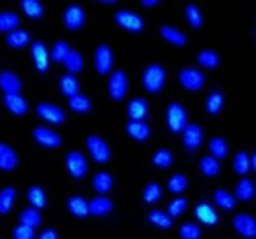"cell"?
<instances>
[{
  "mask_svg": "<svg viewBox=\"0 0 256 239\" xmlns=\"http://www.w3.org/2000/svg\"><path fill=\"white\" fill-rule=\"evenodd\" d=\"M166 82V71L164 67L159 64H150V66L144 69L142 73V84L146 88V92L150 94H159L160 90L164 88Z\"/></svg>",
  "mask_w": 256,
  "mask_h": 239,
  "instance_id": "1",
  "label": "cell"
},
{
  "mask_svg": "<svg viewBox=\"0 0 256 239\" xmlns=\"http://www.w3.org/2000/svg\"><path fill=\"white\" fill-rule=\"evenodd\" d=\"M166 124H168V130L172 134H182L184 128L190 124L188 111L182 104H178V102L168 104V108H166Z\"/></svg>",
  "mask_w": 256,
  "mask_h": 239,
  "instance_id": "2",
  "label": "cell"
},
{
  "mask_svg": "<svg viewBox=\"0 0 256 239\" xmlns=\"http://www.w3.org/2000/svg\"><path fill=\"white\" fill-rule=\"evenodd\" d=\"M86 148H88L90 157H92L98 164L109 163V159H111V150H109V146H107V142L104 140V138H100L98 134H90V136L86 138Z\"/></svg>",
  "mask_w": 256,
  "mask_h": 239,
  "instance_id": "3",
  "label": "cell"
},
{
  "mask_svg": "<svg viewBox=\"0 0 256 239\" xmlns=\"http://www.w3.org/2000/svg\"><path fill=\"white\" fill-rule=\"evenodd\" d=\"M115 23L118 27H122L124 31H128V33H142L144 27H146L144 18L132 10H118L115 14Z\"/></svg>",
  "mask_w": 256,
  "mask_h": 239,
  "instance_id": "4",
  "label": "cell"
},
{
  "mask_svg": "<svg viewBox=\"0 0 256 239\" xmlns=\"http://www.w3.org/2000/svg\"><path fill=\"white\" fill-rule=\"evenodd\" d=\"M113 64H115V56L111 46L100 44L94 52V66L100 75H111L113 73Z\"/></svg>",
  "mask_w": 256,
  "mask_h": 239,
  "instance_id": "5",
  "label": "cell"
},
{
  "mask_svg": "<svg viewBox=\"0 0 256 239\" xmlns=\"http://www.w3.org/2000/svg\"><path fill=\"white\" fill-rule=\"evenodd\" d=\"M107 90H109V96L115 102H120V100L126 96L128 92V76L122 69H117L109 75V82H107Z\"/></svg>",
  "mask_w": 256,
  "mask_h": 239,
  "instance_id": "6",
  "label": "cell"
},
{
  "mask_svg": "<svg viewBox=\"0 0 256 239\" xmlns=\"http://www.w3.org/2000/svg\"><path fill=\"white\" fill-rule=\"evenodd\" d=\"M178 80L182 86L190 92H199L204 86V75L195 67H184L178 73Z\"/></svg>",
  "mask_w": 256,
  "mask_h": 239,
  "instance_id": "7",
  "label": "cell"
},
{
  "mask_svg": "<svg viewBox=\"0 0 256 239\" xmlns=\"http://www.w3.org/2000/svg\"><path fill=\"white\" fill-rule=\"evenodd\" d=\"M36 115L50 124H64L65 122V111L60 106L50 104V102H40L36 106Z\"/></svg>",
  "mask_w": 256,
  "mask_h": 239,
  "instance_id": "8",
  "label": "cell"
},
{
  "mask_svg": "<svg viewBox=\"0 0 256 239\" xmlns=\"http://www.w3.org/2000/svg\"><path fill=\"white\" fill-rule=\"evenodd\" d=\"M65 166H67V170L69 174L76 178V180H80V178H84L86 172H88V163H86L84 155L80 152H69L65 155Z\"/></svg>",
  "mask_w": 256,
  "mask_h": 239,
  "instance_id": "9",
  "label": "cell"
},
{
  "mask_svg": "<svg viewBox=\"0 0 256 239\" xmlns=\"http://www.w3.org/2000/svg\"><path fill=\"white\" fill-rule=\"evenodd\" d=\"M86 23V12L82 6L78 4H71L67 6L64 12V25L69 31H78Z\"/></svg>",
  "mask_w": 256,
  "mask_h": 239,
  "instance_id": "10",
  "label": "cell"
},
{
  "mask_svg": "<svg viewBox=\"0 0 256 239\" xmlns=\"http://www.w3.org/2000/svg\"><path fill=\"white\" fill-rule=\"evenodd\" d=\"M182 140H184V148L190 153L197 152L201 148V144H203V128L199 124L190 122L182 132Z\"/></svg>",
  "mask_w": 256,
  "mask_h": 239,
  "instance_id": "11",
  "label": "cell"
},
{
  "mask_svg": "<svg viewBox=\"0 0 256 239\" xmlns=\"http://www.w3.org/2000/svg\"><path fill=\"white\" fill-rule=\"evenodd\" d=\"M31 58H32V66L38 73H46L48 67H50V54H48V48L42 40H34L31 44Z\"/></svg>",
  "mask_w": 256,
  "mask_h": 239,
  "instance_id": "12",
  "label": "cell"
},
{
  "mask_svg": "<svg viewBox=\"0 0 256 239\" xmlns=\"http://www.w3.org/2000/svg\"><path fill=\"white\" fill-rule=\"evenodd\" d=\"M234 228L239 236L246 239L256 238V218L246 214V212H239L234 216Z\"/></svg>",
  "mask_w": 256,
  "mask_h": 239,
  "instance_id": "13",
  "label": "cell"
},
{
  "mask_svg": "<svg viewBox=\"0 0 256 239\" xmlns=\"http://www.w3.org/2000/svg\"><path fill=\"white\" fill-rule=\"evenodd\" d=\"M32 138L36 144H40L42 148H48V150H56L62 146V136L58 132H54L52 128H46V126H36L32 130Z\"/></svg>",
  "mask_w": 256,
  "mask_h": 239,
  "instance_id": "14",
  "label": "cell"
},
{
  "mask_svg": "<svg viewBox=\"0 0 256 239\" xmlns=\"http://www.w3.org/2000/svg\"><path fill=\"white\" fill-rule=\"evenodd\" d=\"M22 78L16 75L14 71H0V90L4 94H20L22 92Z\"/></svg>",
  "mask_w": 256,
  "mask_h": 239,
  "instance_id": "15",
  "label": "cell"
},
{
  "mask_svg": "<svg viewBox=\"0 0 256 239\" xmlns=\"http://www.w3.org/2000/svg\"><path fill=\"white\" fill-rule=\"evenodd\" d=\"M148 113H150V104L144 98H134L128 102L126 115L130 120H146Z\"/></svg>",
  "mask_w": 256,
  "mask_h": 239,
  "instance_id": "16",
  "label": "cell"
},
{
  "mask_svg": "<svg viewBox=\"0 0 256 239\" xmlns=\"http://www.w3.org/2000/svg\"><path fill=\"white\" fill-rule=\"evenodd\" d=\"M2 102H4L6 109L14 115H25L29 111V104H27V100L23 98L22 94H4Z\"/></svg>",
  "mask_w": 256,
  "mask_h": 239,
  "instance_id": "17",
  "label": "cell"
},
{
  "mask_svg": "<svg viewBox=\"0 0 256 239\" xmlns=\"http://www.w3.org/2000/svg\"><path fill=\"white\" fill-rule=\"evenodd\" d=\"M195 216H197V220L201 222V224H204V226H216L218 224V212L212 208V205L210 203H204V201H201L199 205L195 206Z\"/></svg>",
  "mask_w": 256,
  "mask_h": 239,
  "instance_id": "18",
  "label": "cell"
},
{
  "mask_svg": "<svg viewBox=\"0 0 256 239\" xmlns=\"http://www.w3.org/2000/svg\"><path fill=\"white\" fill-rule=\"evenodd\" d=\"M88 208H90V214H94L98 218L107 216L113 210V201L106 196H96L94 199L88 201Z\"/></svg>",
  "mask_w": 256,
  "mask_h": 239,
  "instance_id": "19",
  "label": "cell"
},
{
  "mask_svg": "<svg viewBox=\"0 0 256 239\" xmlns=\"http://www.w3.org/2000/svg\"><path fill=\"white\" fill-rule=\"evenodd\" d=\"M126 134L136 142H146L151 136V128L146 120H128Z\"/></svg>",
  "mask_w": 256,
  "mask_h": 239,
  "instance_id": "20",
  "label": "cell"
},
{
  "mask_svg": "<svg viewBox=\"0 0 256 239\" xmlns=\"http://www.w3.org/2000/svg\"><path fill=\"white\" fill-rule=\"evenodd\" d=\"M224 104H226L224 92H220V90H212V92L206 96V100H204V109H206V113H208L210 117H216V115H220V113H222Z\"/></svg>",
  "mask_w": 256,
  "mask_h": 239,
  "instance_id": "21",
  "label": "cell"
},
{
  "mask_svg": "<svg viewBox=\"0 0 256 239\" xmlns=\"http://www.w3.org/2000/svg\"><path fill=\"white\" fill-rule=\"evenodd\" d=\"M18 166V153L12 150L8 144L0 142V170L10 172Z\"/></svg>",
  "mask_w": 256,
  "mask_h": 239,
  "instance_id": "22",
  "label": "cell"
},
{
  "mask_svg": "<svg viewBox=\"0 0 256 239\" xmlns=\"http://www.w3.org/2000/svg\"><path fill=\"white\" fill-rule=\"evenodd\" d=\"M67 210L73 214L75 218H86L90 214L88 208V201L82 196H71L67 199Z\"/></svg>",
  "mask_w": 256,
  "mask_h": 239,
  "instance_id": "23",
  "label": "cell"
},
{
  "mask_svg": "<svg viewBox=\"0 0 256 239\" xmlns=\"http://www.w3.org/2000/svg\"><path fill=\"white\" fill-rule=\"evenodd\" d=\"M159 33H160V36H162L166 42H170L172 46L182 48V46H186V42H188V36L182 33L180 29L172 27V25H162L159 29Z\"/></svg>",
  "mask_w": 256,
  "mask_h": 239,
  "instance_id": "24",
  "label": "cell"
},
{
  "mask_svg": "<svg viewBox=\"0 0 256 239\" xmlns=\"http://www.w3.org/2000/svg\"><path fill=\"white\" fill-rule=\"evenodd\" d=\"M60 90H62V94H64L65 98H73L76 94H80V82H78V78L75 75H71V73H65L62 78H60Z\"/></svg>",
  "mask_w": 256,
  "mask_h": 239,
  "instance_id": "25",
  "label": "cell"
},
{
  "mask_svg": "<svg viewBox=\"0 0 256 239\" xmlns=\"http://www.w3.org/2000/svg\"><path fill=\"white\" fill-rule=\"evenodd\" d=\"M20 23H22V20H20V16L16 12H10V10L0 12V33L10 34L14 31H18L20 29Z\"/></svg>",
  "mask_w": 256,
  "mask_h": 239,
  "instance_id": "26",
  "label": "cell"
},
{
  "mask_svg": "<svg viewBox=\"0 0 256 239\" xmlns=\"http://www.w3.org/2000/svg\"><path fill=\"white\" fill-rule=\"evenodd\" d=\"M256 196V186L248 178H241L235 186V199L237 201H250Z\"/></svg>",
  "mask_w": 256,
  "mask_h": 239,
  "instance_id": "27",
  "label": "cell"
},
{
  "mask_svg": "<svg viewBox=\"0 0 256 239\" xmlns=\"http://www.w3.org/2000/svg\"><path fill=\"white\" fill-rule=\"evenodd\" d=\"M92 186H94V190L98 192V196H106V194H109L113 190V176L109 172H106V170L96 172L94 178H92Z\"/></svg>",
  "mask_w": 256,
  "mask_h": 239,
  "instance_id": "28",
  "label": "cell"
},
{
  "mask_svg": "<svg viewBox=\"0 0 256 239\" xmlns=\"http://www.w3.org/2000/svg\"><path fill=\"white\" fill-rule=\"evenodd\" d=\"M208 152H210V157L218 159V161H222V159L228 157V153H230L228 142H226L222 136H214L212 140L208 142Z\"/></svg>",
  "mask_w": 256,
  "mask_h": 239,
  "instance_id": "29",
  "label": "cell"
},
{
  "mask_svg": "<svg viewBox=\"0 0 256 239\" xmlns=\"http://www.w3.org/2000/svg\"><path fill=\"white\" fill-rule=\"evenodd\" d=\"M65 69H67V73H71V75H76V73H80L82 69H84V58L80 52H76V50H71L69 56L65 58L64 62Z\"/></svg>",
  "mask_w": 256,
  "mask_h": 239,
  "instance_id": "30",
  "label": "cell"
},
{
  "mask_svg": "<svg viewBox=\"0 0 256 239\" xmlns=\"http://www.w3.org/2000/svg\"><path fill=\"white\" fill-rule=\"evenodd\" d=\"M20 6H22L23 14L29 20H40L44 16V6L42 2H38V0H22Z\"/></svg>",
  "mask_w": 256,
  "mask_h": 239,
  "instance_id": "31",
  "label": "cell"
},
{
  "mask_svg": "<svg viewBox=\"0 0 256 239\" xmlns=\"http://www.w3.org/2000/svg\"><path fill=\"white\" fill-rule=\"evenodd\" d=\"M40 222H42V216H40L38 208L29 206V208H25V210L20 212V224H23V226H29V228L36 230L40 226Z\"/></svg>",
  "mask_w": 256,
  "mask_h": 239,
  "instance_id": "32",
  "label": "cell"
},
{
  "mask_svg": "<svg viewBox=\"0 0 256 239\" xmlns=\"http://www.w3.org/2000/svg\"><path fill=\"white\" fill-rule=\"evenodd\" d=\"M31 42V36L27 31H23V29H18V31H14V33L6 34V44L14 48V50H20V48H25L27 44Z\"/></svg>",
  "mask_w": 256,
  "mask_h": 239,
  "instance_id": "33",
  "label": "cell"
},
{
  "mask_svg": "<svg viewBox=\"0 0 256 239\" xmlns=\"http://www.w3.org/2000/svg\"><path fill=\"white\" fill-rule=\"evenodd\" d=\"M212 199H214V203L220 206L222 210H234L235 208V196L234 194H230V192H226V190H216L214 192V196H212Z\"/></svg>",
  "mask_w": 256,
  "mask_h": 239,
  "instance_id": "34",
  "label": "cell"
},
{
  "mask_svg": "<svg viewBox=\"0 0 256 239\" xmlns=\"http://www.w3.org/2000/svg\"><path fill=\"white\" fill-rule=\"evenodd\" d=\"M16 201V188L6 186L0 190V214H8Z\"/></svg>",
  "mask_w": 256,
  "mask_h": 239,
  "instance_id": "35",
  "label": "cell"
},
{
  "mask_svg": "<svg viewBox=\"0 0 256 239\" xmlns=\"http://www.w3.org/2000/svg\"><path fill=\"white\" fill-rule=\"evenodd\" d=\"M148 220H150V222L153 224V226H155V228H159V230L172 228V218L168 216V212H164V210H159V208L151 210L150 214H148Z\"/></svg>",
  "mask_w": 256,
  "mask_h": 239,
  "instance_id": "36",
  "label": "cell"
},
{
  "mask_svg": "<svg viewBox=\"0 0 256 239\" xmlns=\"http://www.w3.org/2000/svg\"><path fill=\"white\" fill-rule=\"evenodd\" d=\"M151 163L155 164V166H159V168H170L172 164H174V155H172L170 150L160 148V150H157V152L153 153Z\"/></svg>",
  "mask_w": 256,
  "mask_h": 239,
  "instance_id": "37",
  "label": "cell"
},
{
  "mask_svg": "<svg viewBox=\"0 0 256 239\" xmlns=\"http://www.w3.org/2000/svg\"><path fill=\"white\" fill-rule=\"evenodd\" d=\"M27 201L31 203L32 208H44L46 206V192H44L40 186H31L29 192H27Z\"/></svg>",
  "mask_w": 256,
  "mask_h": 239,
  "instance_id": "38",
  "label": "cell"
},
{
  "mask_svg": "<svg viewBox=\"0 0 256 239\" xmlns=\"http://www.w3.org/2000/svg\"><path fill=\"white\" fill-rule=\"evenodd\" d=\"M197 64L204 69H216L220 66V56L216 54L214 50H201L197 54Z\"/></svg>",
  "mask_w": 256,
  "mask_h": 239,
  "instance_id": "39",
  "label": "cell"
},
{
  "mask_svg": "<svg viewBox=\"0 0 256 239\" xmlns=\"http://www.w3.org/2000/svg\"><path fill=\"white\" fill-rule=\"evenodd\" d=\"M69 108H71V111H75V113L84 115V113H88V111L92 109V102H90L88 96H84V94L80 92V94H76L73 98H69Z\"/></svg>",
  "mask_w": 256,
  "mask_h": 239,
  "instance_id": "40",
  "label": "cell"
},
{
  "mask_svg": "<svg viewBox=\"0 0 256 239\" xmlns=\"http://www.w3.org/2000/svg\"><path fill=\"white\" fill-rule=\"evenodd\" d=\"M232 166H234V172L235 174H239V176H245V174L250 170V155H248L246 152L235 153Z\"/></svg>",
  "mask_w": 256,
  "mask_h": 239,
  "instance_id": "41",
  "label": "cell"
},
{
  "mask_svg": "<svg viewBox=\"0 0 256 239\" xmlns=\"http://www.w3.org/2000/svg\"><path fill=\"white\" fill-rule=\"evenodd\" d=\"M160 197H162V188H160V184H157V182H150V184L144 188V194H142L144 203L155 205Z\"/></svg>",
  "mask_w": 256,
  "mask_h": 239,
  "instance_id": "42",
  "label": "cell"
},
{
  "mask_svg": "<svg viewBox=\"0 0 256 239\" xmlns=\"http://www.w3.org/2000/svg\"><path fill=\"white\" fill-rule=\"evenodd\" d=\"M184 12H186V22L190 23V27H193V29H201L203 27V14L199 10V6L188 4Z\"/></svg>",
  "mask_w": 256,
  "mask_h": 239,
  "instance_id": "43",
  "label": "cell"
},
{
  "mask_svg": "<svg viewBox=\"0 0 256 239\" xmlns=\"http://www.w3.org/2000/svg\"><path fill=\"white\" fill-rule=\"evenodd\" d=\"M199 168H201V172H203L206 178H214L216 174L220 172V161L210 157V155H206V157H203V159L199 161Z\"/></svg>",
  "mask_w": 256,
  "mask_h": 239,
  "instance_id": "44",
  "label": "cell"
},
{
  "mask_svg": "<svg viewBox=\"0 0 256 239\" xmlns=\"http://www.w3.org/2000/svg\"><path fill=\"white\" fill-rule=\"evenodd\" d=\"M69 52H71V46L65 42V40H58V42L52 46L50 58H52V62H56V64H64L65 58L69 56Z\"/></svg>",
  "mask_w": 256,
  "mask_h": 239,
  "instance_id": "45",
  "label": "cell"
},
{
  "mask_svg": "<svg viewBox=\"0 0 256 239\" xmlns=\"http://www.w3.org/2000/svg\"><path fill=\"white\" fill-rule=\"evenodd\" d=\"M186 208H188V199H186V197H178V199H172L170 203H168L166 212H168V216L174 220V218L182 216Z\"/></svg>",
  "mask_w": 256,
  "mask_h": 239,
  "instance_id": "46",
  "label": "cell"
},
{
  "mask_svg": "<svg viewBox=\"0 0 256 239\" xmlns=\"http://www.w3.org/2000/svg\"><path fill=\"white\" fill-rule=\"evenodd\" d=\"M168 192L170 194H184L186 192V188H188V178L184 176V174H174L168 178Z\"/></svg>",
  "mask_w": 256,
  "mask_h": 239,
  "instance_id": "47",
  "label": "cell"
},
{
  "mask_svg": "<svg viewBox=\"0 0 256 239\" xmlns=\"http://www.w3.org/2000/svg\"><path fill=\"white\" fill-rule=\"evenodd\" d=\"M180 238L182 239H201V228L193 222H186L180 226Z\"/></svg>",
  "mask_w": 256,
  "mask_h": 239,
  "instance_id": "48",
  "label": "cell"
},
{
  "mask_svg": "<svg viewBox=\"0 0 256 239\" xmlns=\"http://www.w3.org/2000/svg\"><path fill=\"white\" fill-rule=\"evenodd\" d=\"M12 238L14 239H34V228L18 224V226L14 228V232H12Z\"/></svg>",
  "mask_w": 256,
  "mask_h": 239,
  "instance_id": "49",
  "label": "cell"
},
{
  "mask_svg": "<svg viewBox=\"0 0 256 239\" xmlns=\"http://www.w3.org/2000/svg\"><path fill=\"white\" fill-rule=\"evenodd\" d=\"M38 239H58V232L52 228H48V230H44L42 234L38 236Z\"/></svg>",
  "mask_w": 256,
  "mask_h": 239,
  "instance_id": "50",
  "label": "cell"
},
{
  "mask_svg": "<svg viewBox=\"0 0 256 239\" xmlns=\"http://www.w3.org/2000/svg\"><path fill=\"white\" fill-rule=\"evenodd\" d=\"M142 6H144V8H153V6H159V0H142Z\"/></svg>",
  "mask_w": 256,
  "mask_h": 239,
  "instance_id": "51",
  "label": "cell"
},
{
  "mask_svg": "<svg viewBox=\"0 0 256 239\" xmlns=\"http://www.w3.org/2000/svg\"><path fill=\"white\" fill-rule=\"evenodd\" d=\"M250 166H252V170L256 172V152L250 155Z\"/></svg>",
  "mask_w": 256,
  "mask_h": 239,
  "instance_id": "52",
  "label": "cell"
},
{
  "mask_svg": "<svg viewBox=\"0 0 256 239\" xmlns=\"http://www.w3.org/2000/svg\"><path fill=\"white\" fill-rule=\"evenodd\" d=\"M254 36H256V29H254Z\"/></svg>",
  "mask_w": 256,
  "mask_h": 239,
  "instance_id": "53",
  "label": "cell"
}]
</instances>
